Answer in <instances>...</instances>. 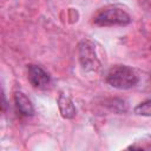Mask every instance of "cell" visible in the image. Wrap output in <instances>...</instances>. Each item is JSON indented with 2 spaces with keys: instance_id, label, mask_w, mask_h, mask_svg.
Listing matches in <instances>:
<instances>
[{
  "instance_id": "cell-3",
  "label": "cell",
  "mask_w": 151,
  "mask_h": 151,
  "mask_svg": "<svg viewBox=\"0 0 151 151\" xmlns=\"http://www.w3.org/2000/svg\"><path fill=\"white\" fill-rule=\"evenodd\" d=\"M79 63L84 71L86 72H97L100 68V61L98 59L96 48L92 42L84 40L78 46Z\"/></svg>"
},
{
  "instance_id": "cell-6",
  "label": "cell",
  "mask_w": 151,
  "mask_h": 151,
  "mask_svg": "<svg viewBox=\"0 0 151 151\" xmlns=\"http://www.w3.org/2000/svg\"><path fill=\"white\" fill-rule=\"evenodd\" d=\"M14 103H15V107H17L18 112L21 116H25V117L33 116L34 107H33L31 100L22 92H15V94H14Z\"/></svg>"
},
{
  "instance_id": "cell-5",
  "label": "cell",
  "mask_w": 151,
  "mask_h": 151,
  "mask_svg": "<svg viewBox=\"0 0 151 151\" xmlns=\"http://www.w3.org/2000/svg\"><path fill=\"white\" fill-rule=\"evenodd\" d=\"M58 107H59L61 117L65 119H72V118H74V116L77 113L73 101L71 100V98L67 94H65L63 92L58 97Z\"/></svg>"
},
{
  "instance_id": "cell-2",
  "label": "cell",
  "mask_w": 151,
  "mask_h": 151,
  "mask_svg": "<svg viewBox=\"0 0 151 151\" xmlns=\"http://www.w3.org/2000/svg\"><path fill=\"white\" fill-rule=\"evenodd\" d=\"M93 21L98 26H124L131 22V17L122 8L110 7L98 12Z\"/></svg>"
},
{
  "instance_id": "cell-8",
  "label": "cell",
  "mask_w": 151,
  "mask_h": 151,
  "mask_svg": "<svg viewBox=\"0 0 151 151\" xmlns=\"http://www.w3.org/2000/svg\"><path fill=\"white\" fill-rule=\"evenodd\" d=\"M5 109H6V98H5V94L2 93V110L5 111Z\"/></svg>"
},
{
  "instance_id": "cell-1",
  "label": "cell",
  "mask_w": 151,
  "mask_h": 151,
  "mask_svg": "<svg viewBox=\"0 0 151 151\" xmlns=\"http://www.w3.org/2000/svg\"><path fill=\"white\" fill-rule=\"evenodd\" d=\"M106 81L114 88L129 90L138 83V74L129 66L118 65L110 68L106 74Z\"/></svg>"
},
{
  "instance_id": "cell-7",
  "label": "cell",
  "mask_w": 151,
  "mask_h": 151,
  "mask_svg": "<svg viewBox=\"0 0 151 151\" xmlns=\"http://www.w3.org/2000/svg\"><path fill=\"white\" fill-rule=\"evenodd\" d=\"M134 113L138 116L151 117V99H147L134 107Z\"/></svg>"
},
{
  "instance_id": "cell-4",
  "label": "cell",
  "mask_w": 151,
  "mask_h": 151,
  "mask_svg": "<svg viewBox=\"0 0 151 151\" xmlns=\"http://www.w3.org/2000/svg\"><path fill=\"white\" fill-rule=\"evenodd\" d=\"M28 80L35 88H46L51 81L48 73L38 65H28Z\"/></svg>"
}]
</instances>
